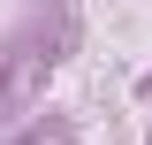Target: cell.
Instances as JSON below:
<instances>
[{"label": "cell", "mask_w": 152, "mask_h": 145, "mask_svg": "<svg viewBox=\"0 0 152 145\" xmlns=\"http://www.w3.org/2000/svg\"><path fill=\"white\" fill-rule=\"evenodd\" d=\"M46 76H53V46H38V38L8 46V54H0V122H15L38 92H46Z\"/></svg>", "instance_id": "obj_1"}]
</instances>
